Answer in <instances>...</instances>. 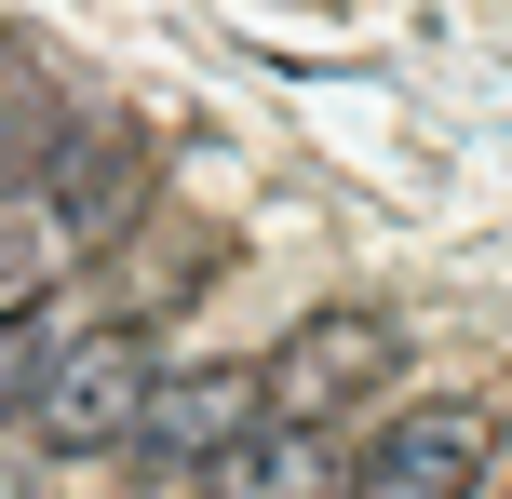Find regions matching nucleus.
<instances>
[{
  "label": "nucleus",
  "mask_w": 512,
  "mask_h": 499,
  "mask_svg": "<svg viewBox=\"0 0 512 499\" xmlns=\"http://www.w3.org/2000/svg\"><path fill=\"white\" fill-rule=\"evenodd\" d=\"M149 324H81V338L41 351V392H27V432H41L54 459H95L135 432V405H149Z\"/></svg>",
  "instance_id": "obj_1"
},
{
  "label": "nucleus",
  "mask_w": 512,
  "mask_h": 499,
  "mask_svg": "<svg viewBox=\"0 0 512 499\" xmlns=\"http://www.w3.org/2000/svg\"><path fill=\"white\" fill-rule=\"evenodd\" d=\"M391 365H405V324H391V311H310L283 351H256V378H270V419H310V432H324L337 405H364Z\"/></svg>",
  "instance_id": "obj_2"
},
{
  "label": "nucleus",
  "mask_w": 512,
  "mask_h": 499,
  "mask_svg": "<svg viewBox=\"0 0 512 499\" xmlns=\"http://www.w3.org/2000/svg\"><path fill=\"white\" fill-rule=\"evenodd\" d=\"M486 459H499V419H486V405H405V419L351 459L337 499H472Z\"/></svg>",
  "instance_id": "obj_3"
},
{
  "label": "nucleus",
  "mask_w": 512,
  "mask_h": 499,
  "mask_svg": "<svg viewBox=\"0 0 512 499\" xmlns=\"http://www.w3.org/2000/svg\"><path fill=\"white\" fill-rule=\"evenodd\" d=\"M256 419H270V378L256 365H162L149 405H135V446H149L162 473H216Z\"/></svg>",
  "instance_id": "obj_4"
},
{
  "label": "nucleus",
  "mask_w": 512,
  "mask_h": 499,
  "mask_svg": "<svg viewBox=\"0 0 512 499\" xmlns=\"http://www.w3.org/2000/svg\"><path fill=\"white\" fill-rule=\"evenodd\" d=\"M149 176H162V162L135 149V135H68L54 176H41V230L95 257V243H122L135 216H149Z\"/></svg>",
  "instance_id": "obj_5"
},
{
  "label": "nucleus",
  "mask_w": 512,
  "mask_h": 499,
  "mask_svg": "<svg viewBox=\"0 0 512 499\" xmlns=\"http://www.w3.org/2000/svg\"><path fill=\"white\" fill-rule=\"evenodd\" d=\"M324 473H337V446H324L310 419H256L243 446L216 459V499H337Z\"/></svg>",
  "instance_id": "obj_6"
},
{
  "label": "nucleus",
  "mask_w": 512,
  "mask_h": 499,
  "mask_svg": "<svg viewBox=\"0 0 512 499\" xmlns=\"http://www.w3.org/2000/svg\"><path fill=\"white\" fill-rule=\"evenodd\" d=\"M41 351H54V324L27 311V297H0V419H14V405L41 392Z\"/></svg>",
  "instance_id": "obj_7"
}]
</instances>
